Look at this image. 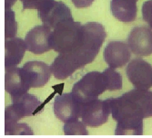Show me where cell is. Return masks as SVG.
<instances>
[{
	"label": "cell",
	"instance_id": "cell-23",
	"mask_svg": "<svg viewBox=\"0 0 152 138\" xmlns=\"http://www.w3.org/2000/svg\"><path fill=\"white\" fill-rule=\"evenodd\" d=\"M133 1H135V2H137V0H133Z\"/></svg>",
	"mask_w": 152,
	"mask_h": 138
},
{
	"label": "cell",
	"instance_id": "cell-22",
	"mask_svg": "<svg viewBox=\"0 0 152 138\" xmlns=\"http://www.w3.org/2000/svg\"><path fill=\"white\" fill-rule=\"evenodd\" d=\"M94 0H72V3L77 8H84L88 7L92 5Z\"/></svg>",
	"mask_w": 152,
	"mask_h": 138
},
{
	"label": "cell",
	"instance_id": "cell-13",
	"mask_svg": "<svg viewBox=\"0 0 152 138\" xmlns=\"http://www.w3.org/2000/svg\"><path fill=\"white\" fill-rule=\"evenodd\" d=\"M104 60L111 68H121L129 62L130 59L129 46L124 41L113 40L104 49Z\"/></svg>",
	"mask_w": 152,
	"mask_h": 138
},
{
	"label": "cell",
	"instance_id": "cell-4",
	"mask_svg": "<svg viewBox=\"0 0 152 138\" xmlns=\"http://www.w3.org/2000/svg\"><path fill=\"white\" fill-rule=\"evenodd\" d=\"M107 90L103 72H90L83 76L72 88V93L77 101L83 104L98 99Z\"/></svg>",
	"mask_w": 152,
	"mask_h": 138
},
{
	"label": "cell",
	"instance_id": "cell-6",
	"mask_svg": "<svg viewBox=\"0 0 152 138\" xmlns=\"http://www.w3.org/2000/svg\"><path fill=\"white\" fill-rule=\"evenodd\" d=\"M37 11L44 26L50 29H55L62 22L74 19L69 7L61 1L48 0Z\"/></svg>",
	"mask_w": 152,
	"mask_h": 138
},
{
	"label": "cell",
	"instance_id": "cell-19",
	"mask_svg": "<svg viewBox=\"0 0 152 138\" xmlns=\"http://www.w3.org/2000/svg\"><path fill=\"white\" fill-rule=\"evenodd\" d=\"M64 133L66 135H88L86 125L82 121H79V118L65 122Z\"/></svg>",
	"mask_w": 152,
	"mask_h": 138
},
{
	"label": "cell",
	"instance_id": "cell-17",
	"mask_svg": "<svg viewBox=\"0 0 152 138\" xmlns=\"http://www.w3.org/2000/svg\"><path fill=\"white\" fill-rule=\"evenodd\" d=\"M16 0H5V38H14L17 34L18 27L15 13L11 10L12 5Z\"/></svg>",
	"mask_w": 152,
	"mask_h": 138
},
{
	"label": "cell",
	"instance_id": "cell-15",
	"mask_svg": "<svg viewBox=\"0 0 152 138\" xmlns=\"http://www.w3.org/2000/svg\"><path fill=\"white\" fill-rule=\"evenodd\" d=\"M25 40L19 38H8L5 39V68L19 64L26 50Z\"/></svg>",
	"mask_w": 152,
	"mask_h": 138
},
{
	"label": "cell",
	"instance_id": "cell-3",
	"mask_svg": "<svg viewBox=\"0 0 152 138\" xmlns=\"http://www.w3.org/2000/svg\"><path fill=\"white\" fill-rule=\"evenodd\" d=\"M82 25L74 19L58 24L50 35L51 48L58 53H66L79 48L82 39Z\"/></svg>",
	"mask_w": 152,
	"mask_h": 138
},
{
	"label": "cell",
	"instance_id": "cell-1",
	"mask_svg": "<svg viewBox=\"0 0 152 138\" xmlns=\"http://www.w3.org/2000/svg\"><path fill=\"white\" fill-rule=\"evenodd\" d=\"M107 100L117 121V135L143 134V119L152 117V92L134 89L120 97Z\"/></svg>",
	"mask_w": 152,
	"mask_h": 138
},
{
	"label": "cell",
	"instance_id": "cell-14",
	"mask_svg": "<svg viewBox=\"0 0 152 138\" xmlns=\"http://www.w3.org/2000/svg\"><path fill=\"white\" fill-rule=\"evenodd\" d=\"M5 90L10 96L27 92L29 90L26 85L21 68L16 66L5 68Z\"/></svg>",
	"mask_w": 152,
	"mask_h": 138
},
{
	"label": "cell",
	"instance_id": "cell-12",
	"mask_svg": "<svg viewBox=\"0 0 152 138\" xmlns=\"http://www.w3.org/2000/svg\"><path fill=\"white\" fill-rule=\"evenodd\" d=\"M51 29L46 26H37L26 34L25 42L28 51L34 54H43L52 49L50 45Z\"/></svg>",
	"mask_w": 152,
	"mask_h": 138
},
{
	"label": "cell",
	"instance_id": "cell-11",
	"mask_svg": "<svg viewBox=\"0 0 152 138\" xmlns=\"http://www.w3.org/2000/svg\"><path fill=\"white\" fill-rule=\"evenodd\" d=\"M128 43L137 56H149L152 54V30L147 27H135L129 35Z\"/></svg>",
	"mask_w": 152,
	"mask_h": 138
},
{
	"label": "cell",
	"instance_id": "cell-5",
	"mask_svg": "<svg viewBox=\"0 0 152 138\" xmlns=\"http://www.w3.org/2000/svg\"><path fill=\"white\" fill-rule=\"evenodd\" d=\"M107 33L103 25L96 22H89L82 27V39L78 49H75L91 63L102 47Z\"/></svg>",
	"mask_w": 152,
	"mask_h": 138
},
{
	"label": "cell",
	"instance_id": "cell-16",
	"mask_svg": "<svg viewBox=\"0 0 152 138\" xmlns=\"http://www.w3.org/2000/svg\"><path fill=\"white\" fill-rule=\"evenodd\" d=\"M112 15L119 21L130 23L137 18V2L133 0H111L110 3Z\"/></svg>",
	"mask_w": 152,
	"mask_h": 138
},
{
	"label": "cell",
	"instance_id": "cell-20",
	"mask_svg": "<svg viewBox=\"0 0 152 138\" xmlns=\"http://www.w3.org/2000/svg\"><path fill=\"white\" fill-rule=\"evenodd\" d=\"M142 17L152 30V0H148L142 6Z\"/></svg>",
	"mask_w": 152,
	"mask_h": 138
},
{
	"label": "cell",
	"instance_id": "cell-2",
	"mask_svg": "<svg viewBox=\"0 0 152 138\" xmlns=\"http://www.w3.org/2000/svg\"><path fill=\"white\" fill-rule=\"evenodd\" d=\"M13 103L5 109V134H14L18 121L26 116L34 115L40 106V101L33 94L24 92L11 96Z\"/></svg>",
	"mask_w": 152,
	"mask_h": 138
},
{
	"label": "cell",
	"instance_id": "cell-21",
	"mask_svg": "<svg viewBox=\"0 0 152 138\" xmlns=\"http://www.w3.org/2000/svg\"><path fill=\"white\" fill-rule=\"evenodd\" d=\"M48 0H21L23 9H39Z\"/></svg>",
	"mask_w": 152,
	"mask_h": 138
},
{
	"label": "cell",
	"instance_id": "cell-18",
	"mask_svg": "<svg viewBox=\"0 0 152 138\" xmlns=\"http://www.w3.org/2000/svg\"><path fill=\"white\" fill-rule=\"evenodd\" d=\"M105 78L107 90L118 91L122 89V77L121 74L114 70V68L109 67L103 72Z\"/></svg>",
	"mask_w": 152,
	"mask_h": 138
},
{
	"label": "cell",
	"instance_id": "cell-9",
	"mask_svg": "<svg viewBox=\"0 0 152 138\" xmlns=\"http://www.w3.org/2000/svg\"><path fill=\"white\" fill-rule=\"evenodd\" d=\"M26 85L30 88H41L46 85L51 76V67L42 61H28L22 68Z\"/></svg>",
	"mask_w": 152,
	"mask_h": 138
},
{
	"label": "cell",
	"instance_id": "cell-8",
	"mask_svg": "<svg viewBox=\"0 0 152 138\" xmlns=\"http://www.w3.org/2000/svg\"><path fill=\"white\" fill-rule=\"evenodd\" d=\"M126 73L136 89L148 90L152 86V66L142 59H134L127 66Z\"/></svg>",
	"mask_w": 152,
	"mask_h": 138
},
{
	"label": "cell",
	"instance_id": "cell-10",
	"mask_svg": "<svg viewBox=\"0 0 152 138\" xmlns=\"http://www.w3.org/2000/svg\"><path fill=\"white\" fill-rule=\"evenodd\" d=\"M53 109L57 118L62 122L80 118L81 103L72 92L57 96L54 101Z\"/></svg>",
	"mask_w": 152,
	"mask_h": 138
},
{
	"label": "cell",
	"instance_id": "cell-7",
	"mask_svg": "<svg viewBox=\"0 0 152 138\" xmlns=\"http://www.w3.org/2000/svg\"><path fill=\"white\" fill-rule=\"evenodd\" d=\"M110 113L107 100L100 101L95 99L81 104L80 118L86 125L99 127L107 121Z\"/></svg>",
	"mask_w": 152,
	"mask_h": 138
}]
</instances>
